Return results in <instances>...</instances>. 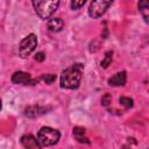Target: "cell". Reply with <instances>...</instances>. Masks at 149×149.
<instances>
[{"instance_id":"obj_9","label":"cell","mask_w":149,"mask_h":149,"mask_svg":"<svg viewBox=\"0 0 149 149\" xmlns=\"http://www.w3.org/2000/svg\"><path fill=\"white\" fill-rule=\"evenodd\" d=\"M126 79H127L126 71H120V72H116L115 74H113L108 79V84L111 86H122L126 84Z\"/></svg>"},{"instance_id":"obj_14","label":"cell","mask_w":149,"mask_h":149,"mask_svg":"<svg viewBox=\"0 0 149 149\" xmlns=\"http://www.w3.org/2000/svg\"><path fill=\"white\" fill-rule=\"evenodd\" d=\"M41 79L44 83H47V84H52L56 80V74H54V73H45V74H42Z\"/></svg>"},{"instance_id":"obj_1","label":"cell","mask_w":149,"mask_h":149,"mask_svg":"<svg viewBox=\"0 0 149 149\" xmlns=\"http://www.w3.org/2000/svg\"><path fill=\"white\" fill-rule=\"evenodd\" d=\"M83 71H84V65L80 63H76L66 68L61 74V79H59L61 87L66 90L77 88L80 84Z\"/></svg>"},{"instance_id":"obj_4","label":"cell","mask_w":149,"mask_h":149,"mask_svg":"<svg viewBox=\"0 0 149 149\" xmlns=\"http://www.w3.org/2000/svg\"><path fill=\"white\" fill-rule=\"evenodd\" d=\"M37 45V37L35 34H29L28 36H26L19 45V55L22 58L28 57L36 48Z\"/></svg>"},{"instance_id":"obj_6","label":"cell","mask_w":149,"mask_h":149,"mask_svg":"<svg viewBox=\"0 0 149 149\" xmlns=\"http://www.w3.org/2000/svg\"><path fill=\"white\" fill-rule=\"evenodd\" d=\"M12 81L14 84H23V85H35L38 83L37 79H33L31 76L23 71H16L12 74Z\"/></svg>"},{"instance_id":"obj_21","label":"cell","mask_w":149,"mask_h":149,"mask_svg":"<svg viewBox=\"0 0 149 149\" xmlns=\"http://www.w3.org/2000/svg\"><path fill=\"white\" fill-rule=\"evenodd\" d=\"M148 149H149V148H148Z\"/></svg>"},{"instance_id":"obj_2","label":"cell","mask_w":149,"mask_h":149,"mask_svg":"<svg viewBox=\"0 0 149 149\" xmlns=\"http://www.w3.org/2000/svg\"><path fill=\"white\" fill-rule=\"evenodd\" d=\"M33 6L36 14L42 20H47L56 12V9L59 6V1L58 0H52V1L37 0V1H33Z\"/></svg>"},{"instance_id":"obj_13","label":"cell","mask_w":149,"mask_h":149,"mask_svg":"<svg viewBox=\"0 0 149 149\" xmlns=\"http://www.w3.org/2000/svg\"><path fill=\"white\" fill-rule=\"evenodd\" d=\"M119 102L121 106H123L125 108H130L133 107V99L128 98V97H120L119 98Z\"/></svg>"},{"instance_id":"obj_7","label":"cell","mask_w":149,"mask_h":149,"mask_svg":"<svg viewBox=\"0 0 149 149\" xmlns=\"http://www.w3.org/2000/svg\"><path fill=\"white\" fill-rule=\"evenodd\" d=\"M20 142L24 147V149H41V146H42L38 139H36L31 134H24L23 136H21Z\"/></svg>"},{"instance_id":"obj_11","label":"cell","mask_w":149,"mask_h":149,"mask_svg":"<svg viewBox=\"0 0 149 149\" xmlns=\"http://www.w3.org/2000/svg\"><path fill=\"white\" fill-rule=\"evenodd\" d=\"M73 135L77 139L78 142L80 143H90L88 139L85 137V129L81 127H74L73 128Z\"/></svg>"},{"instance_id":"obj_17","label":"cell","mask_w":149,"mask_h":149,"mask_svg":"<svg viewBox=\"0 0 149 149\" xmlns=\"http://www.w3.org/2000/svg\"><path fill=\"white\" fill-rule=\"evenodd\" d=\"M44 58H45V55H44V52H42V51H40V52H37V54L35 55V61H37V62H43Z\"/></svg>"},{"instance_id":"obj_18","label":"cell","mask_w":149,"mask_h":149,"mask_svg":"<svg viewBox=\"0 0 149 149\" xmlns=\"http://www.w3.org/2000/svg\"><path fill=\"white\" fill-rule=\"evenodd\" d=\"M139 8L140 9H144V8H149V1H146V0H142L139 2Z\"/></svg>"},{"instance_id":"obj_5","label":"cell","mask_w":149,"mask_h":149,"mask_svg":"<svg viewBox=\"0 0 149 149\" xmlns=\"http://www.w3.org/2000/svg\"><path fill=\"white\" fill-rule=\"evenodd\" d=\"M111 5H112V1H104V0L92 1L88 7V15L93 19H98L107 10V8Z\"/></svg>"},{"instance_id":"obj_10","label":"cell","mask_w":149,"mask_h":149,"mask_svg":"<svg viewBox=\"0 0 149 149\" xmlns=\"http://www.w3.org/2000/svg\"><path fill=\"white\" fill-rule=\"evenodd\" d=\"M47 27L50 31H54V33H57V31H61L64 27V21L61 19V17H52L48 21L47 23Z\"/></svg>"},{"instance_id":"obj_12","label":"cell","mask_w":149,"mask_h":149,"mask_svg":"<svg viewBox=\"0 0 149 149\" xmlns=\"http://www.w3.org/2000/svg\"><path fill=\"white\" fill-rule=\"evenodd\" d=\"M112 58H113V51H112V50L106 51V52H105V57H104V59H102L101 63H100L101 68H104V69L108 68V65L112 63Z\"/></svg>"},{"instance_id":"obj_15","label":"cell","mask_w":149,"mask_h":149,"mask_svg":"<svg viewBox=\"0 0 149 149\" xmlns=\"http://www.w3.org/2000/svg\"><path fill=\"white\" fill-rule=\"evenodd\" d=\"M111 101H112V97H111L109 93H106V94L102 95V98H101V105L102 106H105V107L108 106L111 104Z\"/></svg>"},{"instance_id":"obj_20","label":"cell","mask_w":149,"mask_h":149,"mask_svg":"<svg viewBox=\"0 0 149 149\" xmlns=\"http://www.w3.org/2000/svg\"><path fill=\"white\" fill-rule=\"evenodd\" d=\"M122 149H129V148H128L127 146H125V147H122Z\"/></svg>"},{"instance_id":"obj_3","label":"cell","mask_w":149,"mask_h":149,"mask_svg":"<svg viewBox=\"0 0 149 149\" xmlns=\"http://www.w3.org/2000/svg\"><path fill=\"white\" fill-rule=\"evenodd\" d=\"M59 137H61V133L51 127H42L37 134V139L40 143L44 147L56 144L59 141Z\"/></svg>"},{"instance_id":"obj_8","label":"cell","mask_w":149,"mask_h":149,"mask_svg":"<svg viewBox=\"0 0 149 149\" xmlns=\"http://www.w3.org/2000/svg\"><path fill=\"white\" fill-rule=\"evenodd\" d=\"M48 107L44 106H40V105H33V106H28L24 109V115L27 118H37L40 115H43L48 112Z\"/></svg>"},{"instance_id":"obj_16","label":"cell","mask_w":149,"mask_h":149,"mask_svg":"<svg viewBox=\"0 0 149 149\" xmlns=\"http://www.w3.org/2000/svg\"><path fill=\"white\" fill-rule=\"evenodd\" d=\"M85 5V0H80V1H71V3H70V6H71V8L72 9H79L80 7H83Z\"/></svg>"},{"instance_id":"obj_19","label":"cell","mask_w":149,"mask_h":149,"mask_svg":"<svg viewBox=\"0 0 149 149\" xmlns=\"http://www.w3.org/2000/svg\"><path fill=\"white\" fill-rule=\"evenodd\" d=\"M143 19H144V21L149 24V15H144V16H143Z\"/></svg>"}]
</instances>
